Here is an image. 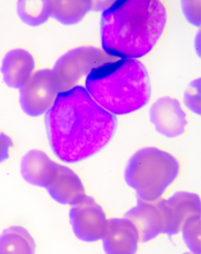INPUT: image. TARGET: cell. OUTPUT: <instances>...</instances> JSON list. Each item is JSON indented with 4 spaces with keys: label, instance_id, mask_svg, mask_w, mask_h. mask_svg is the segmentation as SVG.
<instances>
[{
    "label": "cell",
    "instance_id": "52a82bcc",
    "mask_svg": "<svg viewBox=\"0 0 201 254\" xmlns=\"http://www.w3.org/2000/svg\"><path fill=\"white\" fill-rule=\"evenodd\" d=\"M70 221L77 238L87 242L102 240L107 224L104 209L93 198L87 196L73 205Z\"/></svg>",
    "mask_w": 201,
    "mask_h": 254
},
{
    "label": "cell",
    "instance_id": "44dd1931",
    "mask_svg": "<svg viewBox=\"0 0 201 254\" xmlns=\"http://www.w3.org/2000/svg\"><path fill=\"white\" fill-rule=\"evenodd\" d=\"M183 10L187 17V21L191 24L200 26L201 25V13L196 12L195 9H192V2H182Z\"/></svg>",
    "mask_w": 201,
    "mask_h": 254
},
{
    "label": "cell",
    "instance_id": "7c38bea8",
    "mask_svg": "<svg viewBox=\"0 0 201 254\" xmlns=\"http://www.w3.org/2000/svg\"><path fill=\"white\" fill-rule=\"evenodd\" d=\"M35 69V58L28 50L15 49L3 58L0 71L7 86L20 89L33 75Z\"/></svg>",
    "mask_w": 201,
    "mask_h": 254
},
{
    "label": "cell",
    "instance_id": "7a4b0ae2",
    "mask_svg": "<svg viewBox=\"0 0 201 254\" xmlns=\"http://www.w3.org/2000/svg\"><path fill=\"white\" fill-rule=\"evenodd\" d=\"M167 8L161 1H118L101 18L102 48L122 59L149 54L159 41L167 23Z\"/></svg>",
    "mask_w": 201,
    "mask_h": 254
},
{
    "label": "cell",
    "instance_id": "3957f363",
    "mask_svg": "<svg viewBox=\"0 0 201 254\" xmlns=\"http://www.w3.org/2000/svg\"><path fill=\"white\" fill-rule=\"evenodd\" d=\"M86 90L114 115H125L145 107L152 96L146 66L138 60L121 59L101 64L90 71Z\"/></svg>",
    "mask_w": 201,
    "mask_h": 254
},
{
    "label": "cell",
    "instance_id": "d6986e66",
    "mask_svg": "<svg viewBox=\"0 0 201 254\" xmlns=\"http://www.w3.org/2000/svg\"><path fill=\"white\" fill-rule=\"evenodd\" d=\"M186 106L197 114H201V79L192 82L185 94Z\"/></svg>",
    "mask_w": 201,
    "mask_h": 254
},
{
    "label": "cell",
    "instance_id": "9c48e42d",
    "mask_svg": "<svg viewBox=\"0 0 201 254\" xmlns=\"http://www.w3.org/2000/svg\"><path fill=\"white\" fill-rule=\"evenodd\" d=\"M163 224V234L179 233L188 219L201 212L200 197L193 193L178 192L168 199L158 202Z\"/></svg>",
    "mask_w": 201,
    "mask_h": 254
},
{
    "label": "cell",
    "instance_id": "e0dca14e",
    "mask_svg": "<svg viewBox=\"0 0 201 254\" xmlns=\"http://www.w3.org/2000/svg\"><path fill=\"white\" fill-rule=\"evenodd\" d=\"M17 12L21 21L31 26H38L48 21L49 1H20L17 3Z\"/></svg>",
    "mask_w": 201,
    "mask_h": 254
},
{
    "label": "cell",
    "instance_id": "8992f818",
    "mask_svg": "<svg viewBox=\"0 0 201 254\" xmlns=\"http://www.w3.org/2000/svg\"><path fill=\"white\" fill-rule=\"evenodd\" d=\"M58 93L52 70L35 71L20 88L21 109L29 116H41L52 107Z\"/></svg>",
    "mask_w": 201,
    "mask_h": 254
},
{
    "label": "cell",
    "instance_id": "9a60e30c",
    "mask_svg": "<svg viewBox=\"0 0 201 254\" xmlns=\"http://www.w3.org/2000/svg\"><path fill=\"white\" fill-rule=\"evenodd\" d=\"M35 251L33 236L22 226H10L0 235V254H35Z\"/></svg>",
    "mask_w": 201,
    "mask_h": 254
},
{
    "label": "cell",
    "instance_id": "5bb4252c",
    "mask_svg": "<svg viewBox=\"0 0 201 254\" xmlns=\"http://www.w3.org/2000/svg\"><path fill=\"white\" fill-rule=\"evenodd\" d=\"M53 163L54 161L42 150H30L21 160V176L28 183L43 188L45 177Z\"/></svg>",
    "mask_w": 201,
    "mask_h": 254
},
{
    "label": "cell",
    "instance_id": "5b68a950",
    "mask_svg": "<svg viewBox=\"0 0 201 254\" xmlns=\"http://www.w3.org/2000/svg\"><path fill=\"white\" fill-rule=\"evenodd\" d=\"M104 61L103 53L95 48H79L60 57L52 70L59 92L74 87L85 74H89L96 64ZM101 65V64H100Z\"/></svg>",
    "mask_w": 201,
    "mask_h": 254
},
{
    "label": "cell",
    "instance_id": "ba28073f",
    "mask_svg": "<svg viewBox=\"0 0 201 254\" xmlns=\"http://www.w3.org/2000/svg\"><path fill=\"white\" fill-rule=\"evenodd\" d=\"M43 188L56 202L75 205L86 196L81 179L70 167L54 162L45 177Z\"/></svg>",
    "mask_w": 201,
    "mask_h": 254
},
{
    "label": "cell",
    "instance_id": "ffe728a7",
    "mask_svg": "<svg viewBox=\"0 0 201 254\" xmlns=\"http://www.w3.org/2000/svg\"><path fill=\"white\" fill-rule=\"evenodd\" d=\"M14 146L13 140L5 133H0V163L5 162L9 158L10 148Z\"/></svg>",
    "mask_w": 201,
    "mask_h": 254
},
{
    "label": "cell",
    "instance_id": "ac0fdd59",
    "mask_svg": "<svg viewBox=\"0 0 201 254\" xmlns=\"http://www.w3.org/2000/svg\"><path fill=\"white\" fill-rule=\"evenodd\" d=\"M183 238L187 247L195 254H201V215L187 220L182 227Z\"/></svg>",
    "mask_w": 201,
    "mask_h": 254
},
{
    "label": "cell",
    "instance_id": "30bf717a",
    "mask_svg": "<svg viewBox=\"0 0 201 254\" xmlns=\"http://www.w3.org/2000/svg\"><path fill=\"white\" fill-rule=\"evenodd\" d=\"M150 120L160 134L175 137L185 132L187 114L176 99L163 97L158 99L150 109Z\"/></svg>",
    "mask_w": 201,
    "mask_h": 254
},
{
    "label": "cell",
    "instance_id": "277c9868",
    "mask_svg": "<svg viewBox=\"0 0 201 254\" xmlns=\"http://www.w3.org/2000/svg\"><path fill=\"white\" fill-rule=\"evenodd\" d=\"M174 156L157 148L139 149L128 161L125 181L141 200L156 201L179 174Z\"/></svg>",
    "mask_w": 201,
    "mask_h": 254
},
{
    "label": "cell",
    "instance_id": "4fadbf2b",
    "mask_svg": "<svg viewBox=\"0 0 201 254\" xmlns=\"http://www.w3.org/2000/svg\"><path fill=\"white\" fill-rule=\"evenodd\" d=\"M125 217L130 219L136 225L142 242H148L160 234H163L162 221L157 202L139 200L136 207L126 212Z\"/></svg>",
    "mask_w": 201,
    "mask_h": 254
},
{
    "label": "cell",
    "instance_id": "2e32d148",
    "mask_svg": "<svg viewBox=\"0 0 201 254\" xmlns=\"http://www.w3.org/2000/svg\"><path fill=\"white\" fill-rule=\"evenodd\" d=\"M50 16L66 25L78 23L90 10L91 3L69 2V1H49Z\"/></svg>",
    "mask_w": 201,
    "mask_h": 254
},
{
    "label": "cell",
    "instance_id": "8fae6325",
    "mask_svg": "<svg viewBox=\"0 0 201 254\" xmlns=\"http://www.w3.org/2000/svg\"><path fill=\"white\" fill-rule=\"evenodd\" d=\"M102 240L106 254H135L139 249L140 236L130 219L114 218L107 220Z\"/></svg>",
    "mask_w": 201,
    "mask_h": 254
},
{
    "label": "cell",
    "instance_id": "6da1fadb",
    "mask_svg": "<svg viewBox=\"0 0 201 254\" xmlns=\"http://www.w3.org/2000/svg\"><path fill=\"white\" fill-rule=\"evenodd\" d=\"M49 145L58 160L76 163L101 151L115 135L118 119L90 97L86 88L75 85L59 92L45 113Z\"/></svg>",
    "mask_w": 201,
    "mask_h": 254
}]
</instances>
